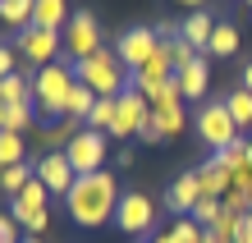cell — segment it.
<instances>
[{
  "label": "cell",
  "instance_id": "1",
  "mask_svg": "<svg viewBox=\"0 0 252 243\" xmlns=\"http://www.w3.org/2000/svg\"><path fill=\"white\" fill-rule=\"evenodd\" d=\"M120 184H115L110 170H96V174H78V184L69 188L64 207H69V220L83 225V230H96V225L115 220V211H120Z\"/></svg>",
  "mask_w": 252,
  "mask_h": 243
},
{
  "label": "cell",
  "instance_id": "2",
  "mask_svg": "<svg viewBox=\"0 0 252 243\" xmlns=\"http://www.w3.org/2000/svg\"><path fill=\"white\" fill-rule=\"evenodd\" d=\"M78 87V73H73L69 60H55V65L37 69L32 73V105L41 119H64V105H69V92Z\"/></svg>",
  "mask_w": 252,
  "mask_h": 243
},
{
  "label": "cell",
  "instance_id": "3",
  "mask_svg": "<svg viewBox=\"0 0 252 243\" xmlns=\"http://www.w3.org/2000/svg\"><path fill=\"white\" fill-rule=\"evenodd\" d=\"M73 73H78V83L83 87H92L96 97H120L124 87H128V69H124V60L101 46L96 55H87L73 65Z\"/></svg>",
  "mask_w": 252,
  "mask_h": 243
},
{
  "label": "cell",
  "instance_id": "4",
  "mask_svg": "<svg viewBox=\"0 0 252 243\" xmlns=\"http://www.w3.org/2000/svg\"><path fill=\"white\" fill-rule=\"evenodd\" d=\"M192 124H197L202 142L211 147V151H225L229 142H239V124H234V115H229V105H225V101H202Z\"/></svg>",
  "mask_w": 252,
  "mask_h": 243
},
{
  "label": "cell",
  "instance_id": "5",
  "mask_svg": "<svg viewBox=\"0 0 252 243\" xmlns=\"http://www.w3.org/2000/svg\"><path fill=\"white\" fill-rule=\"evenodd\" d=\"M64 156H69V165L78 174H96L101 165H106V156H110V133H96V129H78L73 133V142L64 147Z\"/></svg>",
  "mask_w": 252,
  "mask_h": 243
},
{
  "label": "cell",
  "instance_id": "6",
  "mask_svg": "<svg viewBox=\"0 0 252 243\" xmlns=\"http://www.w3.org/2000/svg\"><path fill=\"white\" fill-rule=\"evenodd\" d=\"M60 41H64L69 65H78V60L96 55V51H101V23L92 19V9H73V19H69V28L60 33Z\"/></svg>",
  "mask_w": 252,
  "mask_h": 243
},
{
  "label": "cell",
  "instance_id": "7",
  "mask_svg": "<svg viewBox=\"0 0 252 243\" xmlns=\"http://www.w3.org/2000/svg\"><path fill=\"white\" fill-rule=\"evenodd\" d=\"M14 51H19V60L32 65V73H37V69H46V65H55V60L64 55V41H60V33H51V28H23Z\"/></svg>",
  "mask_w": 252,
  "mask_h": 243
},
{
  "label": "cell",
  "instance_id": "8",
  "mask_svg": "<svg viewBox=\"0 0 252 243\" xmlns=\"http://www.w3.org/2000/svg\"><path fill=\"white\" fill-rule=\"evenodd\" d=\"M160 46H165V41H160L156 28H128V33H120V41H115V55L124 60V69H128V73H138V69H142Z\"/></svg>",
  "mask_w": 252,
  "mask_h": 243
},
{
  "label": "cell",
  "instance_id": "9",
  "mask_svg": "<svg viewBox=\"0 0 252 243\" xmlns=\"http://www.w3.org/2000/svg\"><path fill=\"white\" fill-rule=\"evenodd\" d=\"M152 119V101H147L138 87H124L120 101H115V138H133V133H142V124Z\"/></svg>",
  "mask_w": 252,
  "mask_h": 243
},
{
  "label": "cell",
  "instance_id": "10",
  "mask_svg": "<svg viewBox=\"0 0 252 243\" xmlns=\"http://www.w3.org/2000/svg\"><path fill=\"white\" fill-rule=\"evenodd\" d=\"M115 225H120L124 234H147L156 225V202L147 193H124L120 211H115Z\"/></svg>",
  "mask_w": 252,
  "mask_h": 243
},
{
  "label": "cell",
  "instance_id": "11",
  "mask_svg": "<svg viewBox=\"0 0 252 243\" xmlns=\"http://www.w3.org/2000/svg\"><path fill=\"white\" fill-rule=\"evenodd\" d=\"M37 179L51 188V197H69V188L78 184V170L69 165L64 151H46V156L37 161Z\"/></svg>",
  "mask_w": 252,
  "mask_h": 243
},
{
  "label": "cell",
  "instance_id": "12",
  "mask_svg": "<svg viewBox=\"0 0 252 243\" xmlns=\"http://www.w3.org/2000/svg\"><path fill=\"white\" fill-rule=\"evenodd\" d=\"M170 78H174V60H170V46H160L138 73H128V87H138V92L152 101V92H156L160 83H170Z\"/></svg>",
  "mask_w": 252,
  "mask_h": 243
},
{
  "label": "cell",
  "instance_id": "13",
  "mask_svg": "<svg viewBox=\"0 0 252 243\" xmlns=\"http://www.w3.org/2000/svg\"><path fill=\"white\" fill-rule=\"evenodd\" d=\"M202 179H197V170H188V174H179L170 184V193H165V207L174 211V216H192V207L202 202Z\"/></svg>",
  "mask_w": 252,
  "mask_h": 243
},
{
  "label": "cell",
  "instance_id": "14",
  "mask_svg": "<svg viewBox=\"0 0 252 243\" xmlns=\"http://www.w3.org/2000/svg\"><path fill=\"white\" fill-rule=\"evenodd\" d=\"M69 19H73L69 0H37V9H32V28H51V33H64Z\"/></svg>",
  "mask_w": 252,
  "mask_h": 243
},
{
  "label": "cell",
  "instance_id": "15",
  "mask_svg": "<svg viewBox=\"0 0 252 243\" xmlns=\"http://www.w3.org/2000/svg\"><path fill=\"white\" fill-rule=\"evenodd\" d=\"M216 23H220V19H211L206 9H192L188 19H184V41H188L192 51H206V46H211V33H216Z\"/></svg>",
  "mask_w": 252,
  "mask_h": 243
},
{
  "label": "cell",
  "instance_id": "16",
  "mask_svg": "<svg viewBox=\"0 0 252 243\" xmlns=\"http://www.w3.org/2000/svg\"><path fill=\"white\" fill-rule=\"evenodd\" d=\"M174 78H179V87H184V101L188 97H206V87H211V73H206V60L197 55L192 65H184V69H174Z\"/></svg>",
  "mask_w": 252,
  "mask_h": 243
},
{
  "label": "cell",
  "instance_id": "17",
  "mask_svg": "<svg viewBox=\"0 0 252 243\" xmlns=\"http://www.w3.org/2000/svg\"><path fill=\"white\" fill-rule=\"evenodd\" d=\"M83 124L78 119H60V124H46V129H37V142H41V156L46 151H64L73 142V133H78Z\"/></svg>",
  "mask_w": 252,
  "mask_h": 243
},
{
  "label": "cell",
  "instance_id": "18",
  "mask_svg": "<svg viewBox=\"0 0 252 243\" xmlns=\"http://www.w3.org/2000/svg\"><path fill=\"white\" fill-rule=\"evenodd\" d=\"M197 179H202V193H206V197H225V193H229V170H225L216 156H211V161H202Z\"/></svg>",
  "mask_w": 252,
  "mask_h": 243
},
{
  "label": "cell",
  "instance_id": "19",
  "mask_svg": "<svg viewBox=\"0 0 252 243\" xmlns=\"http://www.w3.org/2000/svg\"><path fill=\"white\" fill-rule=\"evenodd\" d=\"M32 179H37V165H9V170H0V193H5V197H19L28 184H32Z\"/></svg>",
  "mask_w": 252,
  "mask_h": 243
},
{
  "label": "cell",
  "instance_id": "20",
  "mask_svg": "<svg viewBox=\"0 0 252 243\" xmlns=\"http://www.w3.org/2000/svg\"><path fill=\"white\" fill-rule=\"evenodd\" d=\"M46 202H51V188L41 184V179H32V184L14 197V211H9V216H23V211H46Z\"/></svg>",
  "mask_w": 252,
  "mask_h": 243
},
{
  "label": "cell",
  "instance_id": "21",
  "mask_svg": "<svg viewBox=\"0 0 252 243\" xmlns=\"http://www.w3.org/2000/svg\"><path fill=\"white\" fill-rule=\"evenodd\" d=\"M32 9H37V0H0V23H9V28H32Z\"/></svg>",
  "mask_w": 252,
  "mask_h": 243
},
{
  "label": "cell",
  "instance_id": "22",
  "mask_svg": "<svg viewBox=\"0 0 252 243\" xmlns=\"http://www.w3.org/2000/svg\"><path fill=\"white\" fill-rule=\"evenodd\" d=\"M234 51H239V28H234V23H216V33H211V46H206V55H216V60H229Z\"/></svg>",
  "mask_w": 252,
  "mask_h": 243
},
{
  "label": "cell",
  "instance_id": "23",
  "mask_svg": "<svg viewBox=\"0 0 252 243\" xmlns=\"http://www.w3.org/2000/svg\"><path fill=\"white\" fill-rule=\"evenodd\" d=\"M23 151H28V138H23V133L0 129V170H9V165H23Z\"/></svg>",
  "mask_w": 252,
  "mask_h": 243
},
{
  "label": "cell",
  "instance_id": "24",
  "mask_svg": "<svg viewBox=\"0 0 252 243\" xmlns=\"http://www.w3.org/2000/svg\"><path fill=\"white\" fill-rule=\"evenodd\" d=\"M92 105H96V92L92 87H73L69 92V105H64V119H78V124H87V115H92Z\"/></svg>",
  "mask_w": 252,
  "mask_h": 243
},
{
  "label": "cell",
  "instance_id": "25",
  "mask_svg": "<svg viewBox=\"0 0 252 243\" xmlns=\"http://www.w3.org/2000/svg\"><path fill=\"white\" fill-rule=\"evenodd\" d=\"M152 119L160 124V133H165V138H179L184 133V124H188V115H184V105H152Z\"/></svg>",
  "mask_w": 252,
  "mask_h": 243
},
{
  "label": "cell",
  "instance_id": "26",
  "mask_svg": "<svg viewBox=\"0 0 252 243\" xmlns=\"http://www.w3.org/2000/svg\"><path fill=\"white\" fill-rule=\"evenodd\" d=\"M0 101H5V105H28V101H32V78L9 73V78L0 83Z\"/></svg>",
  "mask_w": 252,
  "mask_h": 243
},
{
  "label": "cell",
  "instance_id": "27",
  "mask_svg": "<svg viewBox=\"0 0 252 243\" xmlns=\"http://www.w3.org/2000/svg\"><path fill=\"white\" fill-rule=\"evenodd\" d=\"M225 105H229V115H234L239 129H252V92L248 87H234V92L225 97Z\"/></svg>",
  "mask_w": 252,
  "mask_h": 243
},
{
  "label": "cell",
  "instance_id": "28",
  "mask_svg": "<svg viewBox=\"0 0 252 243\" xmlns=\"http://www.w3.org/2000/svg\"><path fill=\"white\" fill-rule=\"evenodd\" d=\"M115 101H120V97H96L92 115H87V129H96V133H110V129H115Z\"/></svg>",
  "mask_w": 252,
  "mask_h": 243
},
{
  "label": "cell",
  "instance_id": "29",
  "mask_svg": "<svg viewBox=\"0 0 252 243\" xmlns=\"http://www.w3.org/2000/svg\"><path fill=\"white\" fill-rule=\"evenodd\" d=\"M32 119H37V105L32 101H28V105H5V129L9 133H28Z\"/></svg>",
  "mask_w": 252,
  "mask_h": 243
},
{
  "label": "cell",
  "instance_id": "30",
  "mask_svg": "<svg viewBox=\"0 0 252 243\" xmlns=\"http://www.w3.org/2000/svg\"><path fill=\"white\" fill-rule=\"evenodd\" d=\"M220 216H225V202H220V197H202V202L192 207V220H197L202 230H211Z\"/></svg>",
  "mask_w": 252,
  "mask_h": 243
},
{
  "label": "cell",
  "instance_id": "31",
  "mask_svg": "<svg viewBox=\"0 0 252 243\" xmlns=\"http://www.w3.org/2000/svg\"><path fill=\"white\" fill-rule=\"evenodd\" d=\"M202 225L192 220V216H184V220H174V230H170V243H202Z\"/></svg>",
  "mask_w": 252,
  "mask_h": 243
},
{
  "label": "cell",
  "instance_id": "32",
  "mask_svg": "<svg viewBox=\"0 0 252 243\" xmlns=\"http://www.w3.org/2000/svg\"><path fill=\"white\" fill-rule=\"evenodd\" d=\"M152 105H156V110H160V105H184V87H179V78L160 83L156 92H152Z\"/></svg>",
  "mask_w": 252,
  "mask_h": 243
},
{
  "label": "cell",
  "instance_id": "33",
  "mask_svg": "<svg viewBox=\"0 0 252 243\" xmlns=\"http://www.w3.org/2000/svg\"><path fill=\"white\" fill-rule=\"evenodd\" d=\"M14 220H19L28 234H37V239H41V230L51 225V207H46V211H23V216H14Z\"/></svg>",
  "mask_w": 252,
  "mask_h": 243
},
{
  "label": "cell",
  "instance_id": "34",
  "mask_svg": "<svg viewBox=\"0 0 252 243\" xmlns=\"http://www.w3.org/2000/svg\"><path fill=\"white\" fill-rule=\"evenodd\" d=\"M9 73H19V51H14L9 41H0V83H5Z\"/></svg>",
  "mask_w": 252,
  "mask_h": 243
},
{
  "label": "cell",
  "instance_id": "35",
  "mask_svg": "<svg viewBox=\"0 0 252 243\" xmlns=\"http://www.w3.org/2000/svg\"><path fill=\"white\" fill-rule=\"evenodd\" d=\"M229 188H234V193H243V197H252V170H248V165L229 170Z\"/></svg>",
  "mask_w": 252,
  "mask_h": 243
},
{
  "label": "cell",
  "instance_id": "36",
  "mask_svg": "<svg viewBox=\"0 0 252 243\" xmlns=\"http://www.w3.org/2000/svg\"><path fill=\"white\" fill-rule=\"evenodd\" d=\"M19 230H23V225L14 220V216H0V243H23Z\"/></svg>",
  "mask_w": 252,
  "mask_h": 243
},
{
  "label": "cell",
  "instance_id": "37",
  "mask_svg": "<svg viewBox=\"0 0 252 243\" xmlns=\"http://www.w3.org/2000/svg\"><path fill=\"white\" fill-rule=\"evenodd\" d=\"M220 202H225V211H234V216H248V197H243V193H234V188H229Z\"/></svg>",
  "mask_w": 252,
  "mask_h": 243
},
{
  "label": "cell",
  "instance_id": "38",
  "mask_svg": "<svg viewBox=\"0 0 252 243\" xmlns=\"http://www.w3.org/2000/svg\"><path fill=\"white\" fill-rule=\"evenodd\" d=\"M138 138L156 147V142H165V133H160V124H156V119H147V124H142V133H138Z\"/></svg>",
  "mask_w": 252,
  "mask_h": 243
},
{
  "label": "cell",
  "instance_id": "39",
  "mask_svg": "<svg viewBox=\"0 0 252 243\" xmlns=\"http://www.w3.org/2000/svg\"><path fill=\"white\" fill-rule=\"evenodd\" d=\"M234 243H252V216L239 220V234H234Z\"/></svg>",
  "mask_w": 252,
  "mask_h": 243
},
{
  "label": "cell",
  "instance_id": "40",
  "mask_svg": "<svg viewBox=\"0 0 252 243\" xmlns=\"http://www.w3.org/2000/svg\"><path fill=\"white\" fill-rule=\"evenodd\" d=\"M243 87L252 92V60H248V69H243Z\"/></svg>",
  "mask_w": 252,
  "mask_h": 243
},
{
  "label": "cell",
  "instance_id": "41",
  "mask_svg": "<svg viewBox=\"0 0 252 243\" xmlns=\"http://www.w3.org/2000/svg\"><path fill=\"white\" fill-rule=\"evenodd\" d=\"M179 5H188V9H206V0H179Z\"/></svg>",
  "mask_w": 252,
  "mask_h": 243
},
{
  "label": "cell",
  "instance_id": "42",
  "mask_svg": "<svg viewBox=\"0 0 252 243\" xmlns=\"http://www.w3.org/2000/svg\"><path fill=\"white\" fill-rule=\"evenodd\" d=\"M0 129H5V101H0Z\"/></svg>",
  "mask_w": 252,
  "mask_h": 243
},
{
  "label": "cell",
  "instance_id": "43",
  "mask_svg": "<svg viewBox=\"0 0 252 243\" xmlns=\"http://www.w3.org/2000/svg\"><path fill=\"white\" fill-rule=\"evenodd\" d=\"M248 170H252V142H248Z\"/></svg>",
  "mask_w": 252,
  "mask_h": 243
},
{
  "label": "cell",
  "instance_id": "44",
  "mask_svg": "<svg viewBox=\"0 0 252 243\" xmlns=\"http://www.w3.org/2000/svg\"><path fill=\"white\" fill-rule=\"evenodd\" d=\"M248 216H252V197H248Z\"/></svg>",
  "mask_w": 252,
  "mask_h": 243
},
{
  "label": "cell",
  "instance_id": "45",
  "mask_svg": "<svg viewBox=\"0 0 252 243\" xmlns=\"http://www.w3.org/2000/svg\"><path fill=\"white\" fill-rule=\"evenodd\" d=\"M0 216H5V211H0Z\"/></svg>",
  "mask_w": 252,
  "mask_h": 243
},
{
  "label": "cell",
  "instance_id": "46",
  "mask_svg": "<svg viewBox=\"0 0 252 243\" xmlns=\"http://www.w3.org/2000/svg\"><path fill=\"white\" fill-rule=\"evenodd\" d=\"M248 5H252V0H248Z\"/></svg>",
  "mask_w": 252,
  "mask_h": 243
}]
</instances>
